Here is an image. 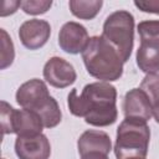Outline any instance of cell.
Listing matches in <instances>:
<instances>
[{
    "label": "cell",
    "instance_id": "11",
    "mask_svg": "<svg viewBox=\"0 0 159 159\" xmlns=\"http://www.w3.org/2000/svg\"><path fill=\"white\" fill-rule=\"evenodd\" d=\"M123 112L125 118H137L147 122L153 116V104L140 88H133L124 96Z\"/></svg>",
    "mask_w": 159,
    "mask_h": 159
},
{
    "label": "cell",
    "instance_id": "12",
    "mask_svg": "<svg viewBox=\"0 0 159 159\" xmlns=\"http://www.w3.org/2000/svg\"><path fill=\"white\" fill-rule=\"evenodd\" d=\"M77 148L81 157L88 153H103L108 155L112 149V142L107 133L89 129L81 134L77 142Z\"/></svg>",
    "mask_w": 159,
    "mask_h": 159
},
{
    "label": "cell",
    "instance_id": "9",
    "mask_svg": "<svg viewBox=\"0 0 159 159\" xmlns=\"http://www.w3.org/2000/svg\"><path fill=\"white\" fill-rule=\"evenodd\" d=\"M15 153L19 159H48L51 145L47 137L42 133L17 137L15 140Z\"/></svg>",
    "mask_w": 159,
    "mask_h": 159
},
{
    "label": "cell",
    "instance_id": "6",
    "mask_svg": "<svg viewBox=\"0 0 159 159\" xmlns=\"http://www.w3.org/2000/svg\"><path fill=\"white\" fill-rule=\"evenodd\" d=\"M1 128L2 134L15 133L17 137L40 134L43 123L40 117L27 109H15L5 101H1Z\"/></svg>",
    "mask_w": 159,
    "mask_h": 159
},
{
    "label": "cell",
    "instance_id": "18",
    "mask_svg": "<svg viewBox=\"0 0 159 159\" xmlns=\"http://www.w3.org/2000/svg\"><path fill=\"white\" fill-rule=\"evenodd\" d=\"M52 5V1L50 0H26L21 1V9L24 12L30 15H40L45 14L47 10H50Z\"/></svg>",
    "mask_w": 159,
    "mask_h": 159
},
{
    "label": "cell",
    "instance_id": "22",
    "mask_svg": "<svg viewBox=\"0 0 159 159\" xmlns=\"http://www.w3.org/2000/svg\"><path fill=\"white\" fill-rule=\"evenodd\" d=\"M153 117L157 123H159V101L153 104Z\"/></svg>",
    "mask_w": 159,
    "mask_h": 159
},
{
    "label": "cell",
    "instance_id": "19",
    "mask_svg": "<svg viewBox=\"0 0 159 159\" xmlns=\"http://www.w3.org/2000/svg\"><path fill=\"white\" fill-rule=\"evenodd\" d=\"M134 5L144 11L150 14H158L159 15V0H143V1H134Z\"/></svg>",
    "mask_w": 159,
    "mask_h": 159
},
{
    "label": "cell",
    "instance_id": "7",
    "mask_svg": "<svg viewBox=\"0 0 159 159\" xmlns=\"http://www.w3.org/2000/svg\"><path fill=\"white\" fill-rule=\"evenodd\" d=\"M43 78L55 88H65L75 83L77 75L73 66L61 57H51L43 66Z\"/></svg>",
    "mask_w": 159,
    "mask_h": 159
},
{
    "label": "cell",
    "instance_id": "20",
    "mask_svg": "<svg viewBox=\"0 0 159 159\" xmlns=\"http://www.w3.org/2000/svg\"><path fill=\"white\" fill-rule=\"evenodd\" d=\"M17 7H21V1H9V0H5L4 4H2V11H1V16H7V15H11L14 14Z\"/></svg>",
    "mask_w": 159,
    "mask_h": 159
},
{
    "label": "cell",
    "instance_id": "2",
    "mask_svg": "<svg viewBox=\"0 0 159 159\" xmlns=\"http://www.w3.org/2000/svg\"><path fill=\"white\" fill-rule=\"evenodd\" d=\"M87 72L103 82L117 81L123 75V60L118 51L101 35L89 39L82 52Z\"/></svg>",
    "mask_w": 159,
    "mask_h": 159
},
{
    "label": "cell",
    "instance_id": "1",
    "mask_svg": "<svg viewBox=\"0 0 159 159\" xmlns=\"http://www.w3.org/2000/svg\"><path fill=\"white\" fill-rule=\"evenodd\" d=\"M70 112L94 127H107L117 120V89L108 82H93L86 84L78 96L72 89L67 97Z\"/></svg>",
    "mask_w": 159,
    "mask_h": 159
},
{
    "label": "cell",
    "instance_id": "14",
    "mask_svg": "<svg viewBox=\"0 0 159 159\" xmlns=\"http://www.w3.org/2000/svg\"><path fill=\"white\" fill-rule=\"evenodd\" d=\"M103 5L102 0H71L68 2L72 15L82 20H92Z\"/></svg>",
    "mask_w": 159,
    "mask_h": 159
},
{
    "label": "cell",
    "instance_id": "10",
    "mask_svg": "<svg viewBox=\"0 0 159 159\" xmlns=\"http://www.w3.org/2000/svg\"><path fill=\"white\" fill-rule=\"evenodd\" d=\"M50 35H51L50 24L40 19L27 20L22 22L19 29L20 41L29 50H37L42 47L48 41Z\"/></svg>",
    "mask_w": 159,
    "mask_h": 159
},
{
    "label": "cell",
    "instance_id": "4",
    "mask_svg": "<svg viewBox=\"0 0 159 159\" xmlns=\"http://www.w3.org/2000/svg\"><path fill=\"white\" fill-rule=\"evenodd\" d=\"M150 129L145 120L124 118L117 129L114 154L117 159L145 158L148 154Z\"/></svg>",
    "mask_w": 159,
    "mask_h": 159
},
{
    "label": "cell",
    "instance_id": "17",
    "mask_svg": "<svg viewBox=\"0 0 159 159\" xmlns=\"http://www.w3.org/2000/svg\"><path fill=\"white\" fill-rule=\"evenodd\" d=\"M1 70H5L6 67H9L15 57V52H14V45L11 39L9 37L7 32L1 29Z\"/></svg>",
    "mask_w": 159,
    "mask_h": 159
},
{
    "label": "cell",
    "instance_id": "16",
    "mask_svg": "<svg viewBox=\"0 0 159 159\" xmlns=\"http://www.w3.org/2000/svg\"><path fill=\"white\" fill-rule=\"evenodd\" d=\"M140 41L159 40V20L142 21L137 26Z\"/></svg>",
    "mask_w": 159,
    "mask_h": 159
},
{
    "label": "cell",
    "instance_id": "21",
    "mask_svg": "<svg viewBox=\"0 0 159 159\" xmlns=\"http://www.w3.org/2000/svg\"><path fill=\"white\" fill-rule=\"evenodd\" d=\"M81 159H108V155L103 153H88L86 155H82Z\"/></svg>",
    "mask_w": 159,
    "mask_h": 159
},
{
    "label": "cell",
    "instance_id": "8",
    "mask_svg": "<svg viewBox=\"0 0 159 159\" xmlns=\"http://www.w3.org/2000/svg\"><path fill=\"white\" fill-rule=\"evenodd\" d=\"M89 36L86 27L78 22L68 21L66 22L58 34L60 47L71 55H77L83 52L89 42Z\"/></svg>",
    "mask_w": 159,
    "mask_h": 159
},
{
    "label": "cell",
    "instance_id": "15",
    "mask_svg": "<svg viewBox=\"0 0 159 159\" xmlns=\"http://www.w3.org/2000/svg\"><path fill=\"white\" fill-rule=\"evenodd\" d=\"M150 99L152 104L159 101V73H148L139 87Z\"/></svg>",
    "mask_w": 159,
    "mask_h": 159
},
{
    "label": "cell",
    "instance_id": "13",
    "mask_svg": "<svg viewBox=\"0 0 159 159\" xmlns=\"http://www.w3.org/2000/svg\"><path fill=\"white\" fill-rule=\"evenodd\" d=\"M137 65L139 70L148 73L159 72V40L140 41L137 50Z\"/></svg>",
    "mask_w": 159,
    "mask_h": 159
},
{
    "label": "cell",
    "instance_id": "23",
    "mask_svg": "<svg viewBox=\"0 0 159 159\" xmlns=\"http://www.w3.org/2000/svg\"><path fill=\"white\" fill-rule=\"evenodd\" d=\"M129 159H145V158H129Z\"/></svg>",
    "mask_w": 159,
    "mask_h": 159
},
{
    "label": "cell",
    "instance_id": "5",
    "mask_svg": "<svg viewBox=\"0 0 159 159\" xmlns=\"http://www.w3.org/2000/svg\"><path fill=\"white\" fill-rule=\"evenodd\" d=\"M102 36L118 51L125 63L134 43V17L127 10H118L107 16Z\"/></svg>",
    "mask_w": 159,
    "mask_h": 159
},
{
    "label": "cell",
    "instance_id": "3",
    "mask_svg": "<svg viewBox=\"0 0 159 159\" xmlns=\"http://www.w3.org/2000/svg\"><path fill=\"white\" fill-rule=\"evenodd\" d=\"M16 102L24 109L36 113L45 128L56 127L62 118L57 101L50 96L47 86L39 78L22 83L16 91Z\"/></svg>",
    "mask_w": 159,
    "mask_h": 159
}]
</instances>
